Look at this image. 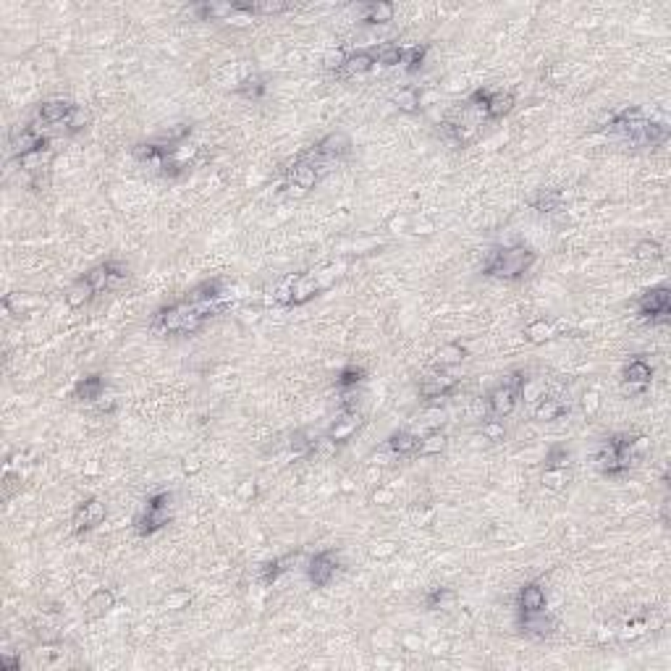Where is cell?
Instances as JSON below:
<instances>
[{
	"instance_id": "cell-1",
	"label": "cell",
	"mask_w": 671,
	"mask_h": 671,
	"mask_svg": "<svg viewBox=\"0 0 671 671\" xmlns=\"http://www.w3.org/2000/svg\"><path fill=\"white\" fill-rule=\"evenodd\" d=\"M538 252L530 247H493L485 255V262L480 267V273L485 278H504V281H519L527 276V270L535 265Z\"/></svg>"
},
{
	"instance_id": "cell-2",
	"label": "cell",
	"mask_w": 671,
	"mask_h": 671,
	"mask_svg": "<svg viewBox=\"0 0 671 671\" xmlns=\"http://www.w3.org/2000/svg\"><path fill=\"white\" fill-rule=\"evenodd\" d=\"M637 315L651 325H666L671 320V291L669 286H653L637 299Z\"/></svg>"
},
{
	"instance_id": "cell-3",
	"label": "cell",
	"mask_w": 671,
	"mask_h": 671,
	"mask_svg": "<svg viewBox=\"0 0 671 671\" xmlns=\"http://www.w3.org/2000/svg\"><path fill=\"white\" fill-rule=\"evenodd\" d=\"M192 313V304L179 302L171 304V307H163L157 310L152 322H150V331L152 336H168V333H184V322Z\"/></svg>"
},
{
	"instance_id": "cell-4",
	"label": "cell",
	"mask_w": 671,
	"mask_h": 671,
	"mask_svg": "<svg viewBox=\"0 0 671 671\" xmlns=\"http://www.w3.org/2000/svg\"><path fill=\"white\" fill-rule=\"evenodd\" d=\"M318 181H320V171L310 160H304V157H299L294 166L289 168V174H286V189L294 197H304L307 192H313Z\"/></svg>"
},
{
	"instance_id": "cell-5",
	"label": "cell",
	"mask_w": 671,
	"mask_h": 671,
	"mask_svg": "<svg viewBox=\"0 0 671 671\" xmlns=\"http://www.w3.org/2000/svg\"><path fill=\"white\" fill-rule=\"evenodd\" d=\"M336 572H339V553L336 551L315 553L310 564H307V577H310L315 588H328L331 579L336 577Z\"/></svg>"
},
{
	"instance_id": "cell-6",
	"label": "cell",
	"mask_w": 671,
	"mask_h": 671,
	"mask_svg": "<svg viewBox=\"0 0 671 671\" xmlns=\"http://www.w3.org/2000/svg\"><path fill=\"white\" fill-rule=\"evenodd\" d=\"M105 514H108V512H105V504H102L100 498H87L74 512V533L82 535V533L95 530V527H100V524L105 522Z\"/></svg>"
},
{
	"instance_id": "cell-7",
	"label": "cell",
	"mask_w": 671,
	"mask_h": 671,
	"mask_svg": "<svg viewBox=\"0 0 671 671\" xmlns=\"http://www.w3.org/2000/svg\"><path fill=\"white\" fill-rule=\"evenodd\" d=\"M553 629H556V619L545 608L543 611H533V614H519V632L524 637L545 640V637L553 634Z\"/></svg>"
},
{
	"instance_id": "cell-8",
	"label": "cell",
	"mask_w": 671,
	"mask_h": 671,
	"mask_svg": "<svg viewBox=\"0 0 671 671\" xmlns=\"http://www.w3.org/2000/svg\"><path fill=\"white\" fill-rule=\"evenodd\" d=\"M459 386V377L451 375V373H435V375L425 377L420 383V396L428 399V401H435V399H446L457 391Z\"/></svg>"
},
{
	"instance_id": "cell-9",
	"label": "cell",
	"mask_w": 671,
	"mask_h": 671,
	"mask_svg": "<svg viewBox=\"0 0 671 671\" xmlns=\"http://www.w3.org/2000/svg\"><path fill=\"white\" fill-rule=\"evenodd\" d=\"M322 291L320 276L318 273H294V289H291V307L313 302L315 296Z\"/></svg>"
},
{
	"instance_id": "cell-10",
	"label": "cell",
	"mask_w": 671,
	"mask_h": 671,
	"mask_svg": "<svg viewBox=\"0 0 671 671\" xmlns=\"http://www.w3.org/2000/svg\"><path fill=\"white\" fill-rule=\"evenodd\" d=\"M116 608V593L108 588H97L92 596L84 600V616L90 622H97V619H105Z\"/></svg>"
},
{
	"instance_id": "cell-11",
	"label": "cell",
	"mask_w": 671,
	"mask_h": 671,
	"mask_svg": "<svg viewBox=\"0 0 671 671\" xmlns=\"http://www.w3.org/2000/svg\"><path fill=\"white\" fill-rule=\"evenodd\" d=\"M516 399H519V394L512 391L509 386H504V383L496 386L490 394H488V409H490V417H498V420L509 417V414L514 412Z\"/></svg>"
},
{
	"instance_id": "cell-12",
	"label": "cell",
	"mask_w": 671,
	"mask_h": 671,
	"mask_svg": "<svg viewBox=\"0 0 671 671\" xmlns=\"http://www.w3.org/2000/svg\"><path fill=\"white\" fill-rule=\"evenodd\" d=\"M548 606V596L543 590L540 582H524L519 588V598H516V608L519 614H533V611H543Z\"/></svg>"
},
{
	"instance_id": "cell-13",
	"label": "cell",
	"mask_w": 671,
	"mask_h": 671,
	"mask_svg": "<svg viewBox=\"0 0 671 671\" xmlns=\"http://www.w3.org/2000/svg\"><path fill=\"white\" fill-rule=\"evenodd\" d=\"M74 111V102L64 100V97H50V100L40 102L37 108V121H42L45 126H58L68 119V113Z\"/></svg>"
},
{
	"instance_id": "cell-14",
	"label": "cell",
	"mask_w": 671,
	"mask_h": 671,
	"mask_svg": "<svg viewBox=\"0 0 671 671\" xmlns=\"http://www.w3.org/2000/svg\"><path fill=\"white\" fill-rule=\"evenodd\" d=\"M223 296H226V291H223V278H207V281L197 284L194 289H189V294H186L184 302L200 307V304L218 302V299H223Z\"/></svg>"
},
{
	"instance_id": "cell-15",
	"label": "cell",
	"mask_w": 671,
	"mask_h": 671,
	"mask_svg": "<svg viewBox=\"0 0 671 671\" xmlns=\"http://www.w3.org/2000/svg\"><path fill=\"white\" fill-rule=\"evenodd\" d=\"M171 519H174L171 509H145V512L137 516V533L142 535V538H150V535H155L157 530L168 527Z\"/></svg>"
},
{
	"instance_id": "cell-16",
	"label": "cell",
	"mask_w": 671,
	"mask_h": 671,
	"mask_svg": "<svg viewBox=\"0 0 671 671\" xmlns=\"http://www.w3.org/2000/svg\"><path fill=\"white\" fill-rule=\"evenodd\" d=\"M443 126V137L446 142L457 145V147H467L478 139V123H467V121H446Z\"/></svg>"
},
{
	"instance_id": "cell-17",
	"label": "cell",
	"mask_w": 671,
	"mask_h": 671,
	"mask_svg": "<svg viewBox=\"0 0 671 671\" xmlns=\"http://www.w3.org/2000/svg\"><path fill=\"white\" fill-rule=\"evenodd\" d=\"M105 394V380H102V375H87L82 377V380H76L74 386V399L76 401H82V404H95L100 396Z\"/></svg>"
},
{
	"instance_id": "cell-18",
	"label": "cell",
	"mask_w": 671,
	"mask_h": 671,
	"mask_svg": "<svg viewBox=\"0 0 671 671\" xmlns=\"http://www.w3.org/2000/svg\"><path fill=\"white\" fill-rule=\"evenodd\" d=\"M567 412H569V404L561 401L559 396H543L533 409V420H538V423H553V420H559L561 414H567Z\"/></svg>"
},
{
	"instance_id": "cell-19",
	"label": "cell",
	"mask_w": 671,
	"mask_h": 671,
	"mask_svg": "<svg viewBox=\"0 0 671 671\" xmlns=\"http://www.w3.org/2000/svg\"><path fill=\"white\" fill-rule=\"evenodd\" d=\"M559 336V328L553 320H545V318H538L533 320L527 328H524V341L533 344V346H540V344H548Z\"/></svg>"
},
{
	"instance_id": "cell-20",
	"label": "cell",
	"mask_w": 671,
	"mask_h": 671,
	"mask_svg": "<svg viewBox=\"0 0 671 671\" xmlns=\"http://www.w3.org/2000/svg\"><path fill=\"white\" fill-rule=\"evenodd\" d=\"M92 296H97V294H95L92 284L87 281V276H82V278H76L74 284L68 286V291H66V304H68L71 310H82L84 304L92 302Z\"/></svg>"
},
{
	"instance_id": "cell-21",
	"label": "cell",
	"mask_w": 671,
	"mask_h": 671,
	"mask_svg": "<svg viewBox=\"0 0 671 671\" xmlns=\"http://www.w3.org/2000/svg\"><path fill=\"white\" fill-rule=\"evenodd\" d=\"M622 377H624L627 386L643 388V386H648V383L653 380V368L648 365V362H645V359L637 357V359H632V362H627Z\"/></svg>"
},
{
	"instance_id": "cell-22",
	"label": "cell",
	"mask_w": 671,
	"mask_h": 671,
	"mask_svg": "<svg viewBox=\"0 0 671 671\" xmlns=\"http://www.w3.org/2000/svg\"><path fill=\"white\" fill-rule=\"evenodd\" d=\"M394 3H388V0H375V3L362 6V21L365 24H388V21H394Z\"/></svg>"
},
{
	"instance_id": "cell-23",
	"label": "cell",
	"mask_w": 671,
	"mask_h": 671,
	"mask_svg": "<svg viewBox=\"0 0 671 671\" xmlns=\"http://www.w3.org/2000/svg\"><path fill=\"white\" fill-rule=\"evenodd\" d=\"M375 68V56L370 50H359V53H351L346 58V64L341 68V76H362L370 74Z\"/></svg>"
},
{
	"instance_id": "cell-24",
	"label": "cell",
	"mask_w": 671,
	"mask_h": 671,
	"mask_svg": "<svg viewBox=\"0 0 671 671\" xmlns=\"http://www.w3.org/2000/svg\"><path fill=\"white\" fill-rule=\"evenodd\" d=\"M561 202H564V194L559 189H538V192L527 200V205L538 212H556L561 210Z\"/></svg>"
},
{
	"instance_id": "cell-25",
	"label": "cell",
	"mask_w": 671,
	"mask_h": 671,
	"mask_svg": "<svg viewBox=\"0 0 671 671\" xmlns=\"http://www.w3.org/2000/svg\"><path fill=\"white\" fill-rule=\"evenodd\" d=\"M359 430V412H354V414H344L341 412L339 414V420L331 425V430H328V435H331L333 441L339 443H346L354 435V433Z\"/></svg>"
},
{
	"instance_id": "cell-26",
	"label": "cell",
	"mask_w": 671,
	"mask_h": 671,
	"mask_svg": "<svg viewBox=\"0 0 671 671\" xmlns=\"http://www.w3.org/2000/svg\"><path fill=\"white\" fill-rule=\"evenodd\" d=\"M296 561V553H286V556H281V559H273L267 561L265 567H262V574H260V582L262 585H276L278 579H281V574H286V572L291 569V564Z\"/></svg>"
},
{
	"instance_id": "cell-27",
	"label": "cell",
	"mask_w": 671,
	"mask_h": 671,
	"mask_svg": "<svg viewBox=\"0 0 671 671\" xmlns=\"http://www.w3.org/2000/svg\"><path fill=\"white\" fill-rule=\"evenodd\" d=\"M417 443H420V435H414L409 430H396L388 438V449H391L394 457H414Z\"/></svg>"
},
{
	"instance_id": "cell-28",
	"label": "cell",
	"mask_w": 671,
	"mask_h": 671,
	"mask_svg": "<svg viewBox=\"0 0 671 671\" xmlns=\"http://www.w3.org/2000/svg\"><path fill=\"white\" fill-rule=\"evenodd\" d=\"M514 92H504V90H498V92H493V97H490V102H488L485 108V119L490 121H501L504 116H509L512 113V108H514Z\"/></svg>"
},
{
	"instance_id": "cell-29",
	"label": "cell",
	"mask_w": 671,
	"mask_h": 671,
	"mask_svg": "<svg viewBox=\"0 0 671 671\" xmlns=\"http://www.w3.org/2000/svg\"><path fill=\"white\" fill-rule=\"evenodd\" d=\"M469 357V351L464 344H459V341H449V344H443L441 349L435 351V362L441 365V368H454V365H461L464 359Z\"/></svg>"
},
{
	"instance_id": "cell-30",
	"label": "cell",
	"mask_w": 671,
	"mask_h": 671,
	"mask_svg": "<svg viewBox=\"0 0 671 671\" xmlns=\"http://www.w3.org/2000/svg\"><path fill=\"white\" fill-rule=\"evenodd\" d=\"M446 443H449L446 433L435 428V430H430L428 435H423V438H420V443H417V451H414V457H438V454L446 449Z\"/></svg>"
},
{
	"instance_id": "cell-31",
	"label": "cell",
	"mask_w": 671,
	"mask_h": 671,
	"mask_svg": "<svg viewBox=\"0 0 671 671\" xmlns=\"http://www.w3.org/2000/svg\"><path fill=\"white\" fill-rule=\"evenodd\" d=\"M373 56H375V64L391 68V66L404 64L406 47L399 45V42H383V45H377L375 50H373Z\"/></svg>"
},
{
	"instance_id": "cell-32",
	"label": "cell",
	"mask_w": 671,
	"mask_h": 671,
	"mask_svg": "<svg viewBox=\"0 0 671 671\" xmlns=\"http://www.w3.org/2000/svg\"><path fill=\"white\" fill-rule=\"evenodd\" d=\"M454 590L449 588H430L428 593H425L423 598V606L428 608V611H446V608L454 603Z\"/></svg>"
},
{
	"instance_id": "cell-33",
	"label": "cell",
	"mask_w": 671,
	"mask_h": 671,
	"mask_svg": "<svg viewBox=\"0 0 671 671\" xmlns=\"http://www.w3.org/2000/svg\"><path fill=\"white\" fill-rule=\"evenodd\" d=\"M394 102L401 113H420L423 111V105H420V90H417V87H404V90H399V92L394 95Z\"/></svg>"
},
{
	"instance_id": "cell-34",
	"label": "cell",
	"mask_w": 671,
	"mask_h": 671,
	"mask_svg": "<svg viewBox=\"0 0 671 671\" xmlns=\"http://www.w3.org/2000/svg\"><path fill=\"white\" fill-rule=\"evenodd\" d=\"M236 92H239L244 100H262V97H265V92H267V84H265V79H262V76L252 74V76H247V79H244L239 87H236Z\"/></svg>"
},
{
	"instance_id": "cell-35",
	"label": "cell",
	"mask_w": 671,
	"mask_h": 671,
	"mask_svg": "<svg viewBox=\"0 0 671 671\" xmlns=\"http://www.w3.org/2000/svg\"><path fill=\"white\" fill-rule=\"evenodd\" d=\"M92 123V116H90V111L87 108H82V105H74V111L68 113V119L61 123L68 134H79V131H84L87 126Z\"/></svg>"
},
{
	"instance_id": "cell-36",
	"label": "cell",
	"mask_w": 671,
	"mask_h": 671,
	"mask_svg": "<svg viewBox=\"0 0 671 671\" xmlns=\"http://www.w3.org/2000/svg\"><path fill=\"white\" fill-rule=\"evenodd\" d=\"M365 368H359V365H346V368L341 370L339 377H336V386L341 388V391H351V388H357L362 380H365Z\"/></svg>"
},
{
	"instance_id": "cell-37",
	"label": "cell",
	"mask_w": 671,
	"mask_h": 671,
	"mask_svg": "<svg viewBox=\"0 0 671 671\" xmlns=\"http://www.w3.org/2000/svg\"><path fill=\"white\" fill-rule=\"evenodd\" d=\"M634 260L637 262H655V260H661V255H663V249H661V244L655 239H643V241H637L634 244Z\"/></svg>"
},
{
	"instance_id": "cell-38",
	"label": "cell",
	"mask_w": 671,
	"mask_h": 671,
	"mask_svg": "<svg viewBox=\"0 0 671 671\" xmlns=\"http://www.w3.org/2000/svg\"><path fill=\"white\" fill-rule=\"evenodd\" d=\"M569 483H572L569 469H543V488H545V490L559 493V490H564Z\"/></svg>"
},
{
	"instance_id": "cell-39",
	"label": "cell",
	"mask_w": 671,
	"mask_h": 671,
	"mask_svg": "<svg viewBox=\"0 0 671 671\" xmlns=\"http://www.w3.org/2000/svg\"><path fill=\"white\" fill-rule=\"evenodd\" d=\"M163 606H166L168 611H186V608L192 606V593L186 588L168 590L166 596H163Z\"/></svg>"
},
{
	"instance_id": "cell-40",
	"label": "cell",
	"mask_w": 671,
	"mask_h": 671,
	"mask_svg": "<svg viewBox=\"0 0 671 671\" xmlns=\"http://www.w3.org/2000/svg\"><path fill=\"white\" fill-rule=\"evenodd\" d=\"M336 451H339V443L333 441L331 435H322V438H315L313 446H310V451H307V457H315V459H331V457H336Z\"/></svg>"
},
{
	"instance_id": "cell-41",
	"label": "cell",
	"mask_w": 671,
	"mask_h": 671,
	"mask_svg": "<svg viewBox=\"0 0 671 671\" xmlns=\"http://www.w3.org/2000/svg\"><path fill=\"white\" fill-rule=\"evenodd\" d=\"M368 553L373 556V559H377V561L394 559L396 553H399V543L391 540V538H383V540H373V543L368 545Z\"/></svg>"
},
{
	"instance_id": "cell-42",
	"label": "cell",
	"mask_w": 671,
	"mask_h": 671,
	"mask_svg": "<svg viewBox=\"0 0 671 671\" xmlns=\"http://www.w3.org/2000/svg\"><path fill=\"white\" fill-rule=\"evenodd\" d=\"M572 464V451L567 446H553L548 454H545V469H569Z\"/></svg>"
},
{
	"instance_id": "cell-43",
	"label": "cell",
	"mask_w": 671,
	"mask_h": 671,
	"mask_svg": "<svg viewBox=\"0 0 671 671\" xmlns=\"http://www.w3.org/2000/svg\"><path fill=\"white\" fill-rule=\"evenodd\" d=\"M425 56H428V45H412V47H406V56H404L406 74H417V71H420V68L425 66Z\"/></svg>"
},
{
	"instance_id": "cell-44",
	"label": "cell",
	"mask_w": 671,
	"mask_h": 671,
	"mask_svg": "<svg viewBox=\"0 0 671 671\" xmlns=\"http://www.w3.org/2000/svg\"><path fill=\"white\" fill-rule=\"evenodd\" d=\"M87 276V281L92 284L95 294H102V291H108V289H113L111 286V273H108V267H105V262L97 267H92L90 273H84Z\"/></svg>"
},
{
	"instance_id": "cell-45",
	"label": "cell",
	"mask_w": 671,
	"mask_h": 671,
	"mask_svg": "<svg viewBox=\"0 0 671 671\" xmlns=\"http://www.w3.org/2000/svg\"><path fill=\"white\" fill-rule=\"evenodd\" d=\"M480 433H483V438H485V441L501 443V441L506 438V425H504V420H498V417H490V420H485V423H483Z\"/></svg>"
},
{
	"instance_id": "cell-46",
	"label": "cell",
	"mask_w": 671,
	"mask_h": 671,
	"mask_svg": "<svg viewBox=\"0 0 671 671\" xmlns=\"http://www.w3.org/2000/svg\"><path fill=\"white\" fill-rule=\"evenodd\" d=\"M291 8L284 0H265V3H255V16H276V13H286Z\"/></svg>"
},
{
	"instance_id": "cell-47",
	"label": "cell",
	"mask_w": 671,
	"mask_h": 671,
	"mask_svg": "<svg viewBox=\"0 0 671 671\" xmlns=\"http://www.w3.org/2000/svg\"><path fill=\"white\" fill-rule=\"evenodd\" d=\"M346 53L341 50V47H333V50H328L325 56H322V66L328 68V71H341L344 68V64H346Z\"/></svg>"
},
{
	"instance_id": "cell-48",
	"label": "cell",
	"mask_w": 671,
	"mask_h": 671,
	"mask_svg": "<svg viewBox=\"0 0 671 671\" xmlns=\"http://www.w3.org/2000/svg\"><path fill=\"white\" fill-rule=\"evenodd\" d=\"M234 493H236V498H239V501H244V504H252V501L258 498V483H255V480H241V483H236Z\"/></svg>"
},
{
	"instance_id": "cell-49",
	"label": "cell",
	"mask_w": 671,
	"mask_h": 671,
	"mask_svg": "<svg viewBox=\"0 0 671 671\" xmlns=\"http://www.w3.org/2000/svg\"><path fill=\"white\" fill-rule=\"evenodd\" d=\"M291 289H294V273L281 281V286H278L276 294H273V302L284 304V307H291Z\"/></svg>"
},
{
	"instance_id": "cell-50",
	"label": "cell",
	"mask_w": 671,
	"mask_h": 671,
	"mask_svg": "<svg viewBox=\"0 0 671 671\" xmlns=\"http://www.w3.org/2000/svg\"><path fill=\"white\" fill-rule=\"evenodd\" d=\"M105 267H108V273H111V286L121 284V281H126V276H129V265H126V262H121V260H108V262H105Z\"/></svg>"
},
{
	"instance_id": "cell-51",
	"label": "cell",
	"mask_w": 671,
	"mask_h": 671,
	"mask_svg": "<svg viewBox=\"0 0 671 671\" xmlns=\"http://www.w3.org/2000/svg\"><path fill=\"white\" fill-rule=\"evenodd\" d=\"M645 634V622L643 619H634V622H627L622 629H619V637L622 640H637Z\"/></svg>"
},
{
	"instance_id": "cell-52",
	"label": "cell",
	"mask_w": 671,
	"mask_h": 671,
	"mask_svg": "<svg viewBox=\"0 0 671 671\" xmlns=\"http://www.w3.org/2000/svg\"><path fill=\"white\" fill-rule=\"evenodd\" d=\"M493 92L496 90H485V87H480V90H475V92L469 95V105L472 108H478V111H483L485 113V108H488V102H490V97H493Z\"/></svg>"
},
{
	"instance_id": "cell-53",
	"label": "cell",
	"mask_w": 671,
	"mask_h": 671,
	"mask_svg": "<svg viewBox=\"0 0 671 671\" xmlns=\"http://www.w3.org/2000/svg\"><path fill=\"white\" fill-rule=\"evenodd\" d=\"M370 501L377 506H391L396 501V493L394 488H386V485H375V490H373V496H370Z\"/></svg>"
},
{
	"instance_id": "cell-54",
	"label": "cell",
	"mask_w": 671,
	"mask_h": 671,
	"mask_svg": "<svg viewBox=\"0 0 671 671\" xmlns=\"http://www.w3.org/2000/svg\"><path fill=\"white\" fill-rule=\"evenodd\" d=\"M433 231H435V223H433L430 218H425V215H423V218H412V221H409V234H417V236H420V234H423V236H430Z\"/></svg>"
},
{
	"instance_id": "cell-55",
	"label": "cell",
	"mask_w": 671,
	"mask_h": 671,
	"mask_svg": "<svg viewBox=\"0 0 671 671\" xmlns=\"http://www.w3.org/2000/svg\"><path fill=\"white\" fill-rule=\"evenodd\" d=\"M171 501H174V493L171 490H160V493H152L147 498L145 509H171Z\"/></svg>"
},
{
	"instance_id": "cell-56",
	"label": "cell",
	"mask_w": 671,
	"mask_h": 671,
	"mask_svg": "<svg viewBox=\"0 0 671 671\" xmlns=\"http://www.w3.org/2000/svg\"><path fill=\"white\" fill-rule=\"evenodd\" d=\"M205 461L200 454H186L184 459H181V469H184V475H197V472H202Z\"/></svg>"
},
{
	"instance_id": "cell-57",
	"label": "cell",
	"mask_w": 671,
	"mask_h": 671,
	"mask_svg": "<svg viewBox=\"0 0 671 671\" xmlns=\"http://www.w3.org/2000/svg\"><path fill=\"white\" fill-rule=\"evenodd\" d=\"M527 380H530V377H527V373H524V370H512V373L504 377V386H509L512 391H516V394H519Z\"/></svg>"
},
{
	"instance_id": "cell-58",
	"label": "cell",
	"mask_w": 671,
	"mask_h": 671,
	"mask_svg": "<svg viewBox=\"0 0 671 671\" xmlns=\"http://www.w3.org/2000/svg\"><path fill=\"white\" fill-rule=\"evenodd\" d=\"M582 409H585L588 417L598 414V409H600V394H598V391H588V394L582 396Z\"/></svg>"
},
{
	"instance_id": "cell-59",
	"label": "cell",
	"mask_w": 671,
	"mask_h": 671,
	"mask_svg": "<svg viewBox=\"0 0 671 671\" xmlns=\"http://www.w3.org/2000/svg\"><path fill=\"white\" fill-rule=\"evenodd\" d=\"M95 406H97V412L111 414V412H116V399H113V396H105V394H102L100 399L95 401Z\"/></svg>"
},
{
	"instance_id": "cell-60",
	"label": "cell",
	"mask_w": 671,
	"mask_h": 671,
	"mask_svg": "<svg viewBox=\"0 0 671 671\" xmlns=\"http://www.w3.org/2000/svg\"><path fill=\"white\" fill-rule=\"evenodd\" d=\"M380 478H383V469L380 467H368V472H365V483H370V485H380Z\"/></svg>"
},
{
	"instance_id": "cell-61",
	"label": "cell",
	"mask_w": 671,
	"mask_h": 671,
	"mask_svg": "<svg viewBox=\"0 0 671 671\" xmlns=\"http://www.w3.org/2000/svg\"><path fill=\"white\" fill-rule=\"evenodd\" d=\"M21 666V658H16V655H0V669H6V671H11V669H19Z\"/></svg>"
},
{
	"instance_id": "cell-62",
	"label": "cell",
	"mask_w": 671,
	"mask_h": 671,
	"mask_svg": "<svg viewBox=\"0 0 671 671\" xmlns=\"http://www.w3.org/2000/svg\"><path fill=\"white\" fill-rule=\"evenodd\" d=\"M401 645H404V651H420V648H423V640H420L417 634H404Z\"/></svg>"
},
{
	"instance_id": "cell-63",
	"label": "cell",
	"mask_w": 671,
	"mask_h": 671,
	"mask_svg": "<svg viewBox=\"0 0 671 671\" xmlns=\"http://www.w3.org/2000/svg\"><path fill=\"white\" fill-rule=\"evenodd\" d=\"M97 469H100V467H97V461H92V464H90V467L84 469V475H95V472H97Z\"/></svg>"
}]
</instances>
